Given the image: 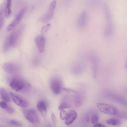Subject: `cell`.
Wrapping results in <instances>:
<instances>
[{
	"mask_svg": "<svg viewBox=\"0 0 127 127\" xmlns=\"http://www.w3.org/2000/svg\"><path fill=\"white\" fill-rule=\"evenodd\" d=\"M97 106L99 110L104 113L111 115L118 114L119 112L118 109L112 105L102 103H98Z\"/></svg>",
	"mask_w": 127,
	"mask_h": 127,
	"instance_id": "cell-1",
	"label": "cell"
},
{
	"mask_svg": "<svg viewBox=\"0 0 127 127\" xmlns=\"http://www.w3.org/2000/svg\"><path fill=\"white\" fill-rule=\"evenodd\" d=\"M23 112L25 118L30 122L33 124L39 123L40 120L39 116L36 110L34 109H24Z\"/></svg>",
	"mask_w": 127,
	"mask_h": 127,
	"instance_id": "cell-2",
	"label": "cell"
},
{
	"mask_svg": "<svg viewBox=\"0 0 127 127\" xmlns=\"http://www.w3.org/2000/svg\"><path fill=\"white\" fill-rule=\"evenodd\" d=\"M56 0H54L51 2L46 12L40 18V21L44 23H46L52 18L56 8Z\"/></svg>",
	"mask_w": 127,
	"mask_h": 127,
	"instance_id": "cell-3",
	"label": "cell"
},
{
	"mask_svg": "<svg viewBox=\"0 0 127 127\" xmlns=\"http://www.w3.org/2000/svg\"><path fill=\"white\" fill-rule=\"evenodd\" d=\"M21 33V30L20 28L14 30L8 36L11 46L16 47L18 45Z\"/></svg>",
	"mask_w": 127,
	"mask_h": 127,
	"instance_id": "cell-4",
	"label": "cell"
},
{
	"mask_svg": "<svg viewBox=\"0 0 127 127\" xmlns=\"http://www.w3.org/2000/svg\"><path fill=\"white\" fill-rule=\"evenodd\" d=\"M26 8L22 9L16 15L14 19L7 27L6 30L9 32L12 30L20 23L26 11Z\"/></svg>",
	"mask_w": 127,
	"mask_h": 127,
	"instance_id": "cell-5",
	"label": "cell"
},
{
	"mask_svg": "<svg viewBox=\"0 0 127 127\" xmlns=\"http://www.w3.org/2000/svg\"><path fill=\"white\" fill-rule=\"evenodd\" d=\"M10 95L14 102L17 105L23 107H26L29 105V103L25 99L19 95L13 93Z\"/></svg>",
	"mask_w": 127,
	"mask_h": 127,
	"instance_id": "cell-6",
	"label": "cell"
},
{
	"mask_svg": "<svg viewBox=\"0 0 127 127\" xmlns=\"http://www.w3.org/2000/svg\"><path fill=\"white\" fill-rule=\"evenodd\" d=\"M34 41L39 52H43L45 51L46 43L45 37L42 35H38L35 38Z\"/></svg>",
	"mask_w": 127,
	"mask_h": 127,
	"instance_id": "cell-7",
	"label": "cell"
},
{
	"mask_svg": "<svg viewBox=\"0 0 127 127\" xmlns=\"http://www.w3.org/2000/svg\"><path fill=\"white\" fill-rule=\"evenodd\" d=\"M24 85V82L22 79L19 78H13L11 81L10 85L13 90L18 91L21 89Z\"/></svg>",
	"mask_w": 127,
	"mask_h": 127,
	"instance_id": "cell-8",
	"label": "cell"
},
{
	"mask_svg": "<svg viewBox=\"0 0 127 127\" xmlns=\"http://www.w3.org/2000/svg\"><path fill=\"white\" fill-rule=\"evenodd\" d=\"M51 86L54 93L58 94L60 93L62 87V84L60 80L57 79H53L51 83Z\"/></svg>",
	"mask_w": 127,
	"mask_h": 127,
	"instance_id": "cell-9",
	"label": "cell"
},
{
	"mask_svg": "<svg viewBox=\"0 0 127 127\" xmlns=\"http://www.w3.org/2000/svg\"><path fill=\"white\" fill-rule=\"evenodd\" d=\"M77 117V113L75 111H70L68 113L67 117L65 120V124L67 125H70L76 119Z\"/></svg>",
	"mask_w": 127,
	"mask_h": 127,
	"instance_id": "cell-10",
	"label": "cell"
},
{
	"mask_svg": "<svg viewBox=\"0 0 127 127\" xmlns=\"http://www.w3.org/2000/svg\"><path fill=\"white\" fill-rule=\"evenodd\" d=\"M6 4L3 2L0 5V29L2 27L4 23L5 17V8Z\"/></svg>",
	"mask_w": 127,
	"mask_h": 127,
	"instance_id": "cell-11",
	"label": "cell"
},
{
	"mask_svg": "<svg viewBox=\"0 0 127 127\" xmlns=\"http://www.w3.org/2000/svg\"><path fill=\"white\" fill-rule=\"evenodd\" d=\"M37 108L43 116L45 117L47 112V107L45 102L42 101H40L37 103Z\"/></svg>",
	"mask_w": 127,
	"mask_h": 127,
	"instance_id": "cell-12",
	"label": "cell"
},
{
	"mask_svg": "<svg viewBox=\"0 0 127 127\" xmlns=\"http://www.w3.org/2000/svg\"><path fill=\"white\" fill-rule=\"evenodd\" d=\"M0 95L4 101L9 102L11 100L9 95L7 91L3 88H0Z\"/></svg>",
	"mask_w": 127,
	"mask_h": 127,
	"instance_id": "cell-13",
	"label": "cell"
},
{
	"mask_svg": "<svg viewBox=\"0 0 127 127\" xmlns=\"http://www.w3.org/2000/svg\"><path fill=\"white\" fill-rule=\"evenodd\" d=\"M11 1L7 0L5 8V16L7 17L10 16L11 14Z\"/></svg>",
	"mask_w": 127,
	"mask_h": 127,
	"instance_id": "cell-14",
	"label": "cell"
},
{
	"mask_svg": "<svg viewBox=\"0 0 127 127\" xmlns=\"http://www.w3.org/2000/svg\"><path fill=\"white\" fill-rule=\"evenodd\" d=\"M4 69L7 72L12 73L15 71L16 68L13 64L10 63H6L3 65Z\"/></svg>",
	"mask_w": 127,
	"mask_h": 127,
	"instance_id": "cell-15",
	"label": "cell"
},
{
	"mask_svg": "<svg viewBox=\"0 0 127 127\" xmlns=\"http://www.w3.org/2000/svg\"><path fill=\"white\" fill-rule=\"evenodd\" d=\"M106 123L109 125L116 126L120 125L121 124V121L117 119L111 118L107 120Z\"/></svg>",
	"mask_w": 127,
	"mask_h": 127,
	"instance_id": "cell-16",
	"label": "cell"
},
{
	"mask_svg": "<svg viewBox=\"0 0 127 127\" xmlns=\"http://www.w3.org/2000/svg\"><path fill=\"white\" fill-rule=\"evenodd\" d=\"M11 46L9 36H8L5 40L3 44V49L4 51L5 52L7 51Z\"/></svg>",
	"mask_w": 127,
	"mask_h": 127,
	"instance_id": "cell-17",
	"label": "cell"
},
{
	"mask_svg": "<svg viewBox=\"0 0 127 127\" xmlns=\"http://www.w3.org/2000/svg\"><path fill=\"white\" fill-rule=\"evenodd\" d=\"M86 14L84 12L81 15L80 17L79 23L81 27L84 26L86 24Z\"/></svg>",
	"mask_w": 127,
	"mask_h": 127,
	"instance_id": "cell-18",
	"label": "cell"
},
{
	"mask_svg": "<svg viewBox=\"0 0 127 127\" xmlns=\"http://www.w3.org/2000/svg\"><path fill=\"white\" fill-rule=\"evenodd\" d=\"M51 27L50 24H48L43 27L41 29V34L42 35L46 33L49 30Z\"/></svg>",
	"mask_w": 127,
	"mask_h": 127,
	"instance_id": "cell-19",
	"label": "cell"
},
{
	"mask_svg": "<svg viewBox=\"0 0 127 127\" xmlns=\"http://www.w3.org/2000/svg\"><path fill=\"white\" fill-rule=\"evenodd\" d=\"M60 114V118L63 120H65L68 115V113L63 110H61Z\"/></svg>",
	"mask_w": 127,
	"mask_h": 127,
	"instance_id": "cell-20",
	"label": "cell"
},
{
	"mask_svg": "<svg viewBox=\"0 0 127 127\" xmlns=\"http://www.w3.org/2000/svg\"><path fill=\"white\" fill-rule=\"evenodd\" d=\"M70 107V106L67 103L65 102H63L61 103L59 106L58 109L59 110H62Z\"/></svg>",
	"mask_w": 127,
	"mask_h": 127,
	"instance_id": "cell-21",
	"label": "cell"
},
{
	"mask_svg": "<svg viewBox=\"0 0 127 127\" xmlns=\"http://www.w3.org/2000/svg\"><path fill=\"white\" fill-rule=\"evenodd\" d=\"M8 123L12 125L17 126L21 127L22 126L21 123L18 121L15 120H10L9 121Z\"/></svg>",
	"mask_w": 127,
	"mask_h": 127,
	"instance_id": "cell-22",
	"label": "cell"
},
{
	"mask_svg": "<svg viewBox=\"0 0 127 127\" xmlns=\"http://www.w3.org/2000/svg\"><path fill=\"white\" fill-rule=\"evenodd\" d=\"M98 117L96 115H93L91 118V122L93 124L96 123L98 121Z\"/></svg>",
	"mask_w": 127,
	"mask_h": 127,
	"instance_id": "cell-23",
	"label": "cell"
},
{
	"mask_svg": "<svg viewBox=\"0 0 127 127\" xmlns=\"http://www.w3.org/2000/svg\"><path fill=\"white\" fill-rule=\"evenodd\" d=\"M8 106L6 102L2 101L0 102V107L2 108L6 109Z\"/></svg>",
	"mask_w": 127,
	"mask_h": 127,
	"instance_id": "cell-24",
	"label": "cell"
},
{
	"mask_svg": "<svg viewBox=\"0 0 127 127\" xmlns=\"http://www.w3.org/2000/svg\"><path fill=\"white\" fill-rule=\"evenodd\" d=\"M63 89L65 92L67 93H75L77 91L72 89L66 88H63Z\"/></svg>",
	"mask_w": 127,
	"mask_h": 127,
	"instance_id": "cell-25",
	"label": "cell"
},
{
	"mask_svg": "<svg viewBox=\"0 0 127 127\" xmlns=\"http://www.w3.org/2000/svg\"><path fill=\"white\" fill-rule=\"evenodd\" d=\"M5 110L8 113H12L14 112L13 109L11 107L9 106Z\"/></svg>",
	"mask_w": 127,
	"mask_h": 127,
	"instance_id": "cell-26",
	"label": "cell"
},
{
	"mask_svg": "<svg viewBox=\"0 0 127 127\" xmlns=\"http://www.w3.org/2000/svg\"><path fill=\"white\" fill-rule=\"evenodd\" d=\"M51 118L53 122L54 123H56V117L54 114L52 113L51 115Z\"/></svg>",
	"mask_w": 127,
	"mask_h": 127,
	"instance_id": "cell-27",
	"label": "cell"
},
{
	"mask_svg": "<svg viewBox=\"0 0 127 127\" xmlns=\"http://www.w3.org/2000/svg\"><path fill=\"white\" fill-rule=\"evenodd\" d=\"M93 127H105L102 124H98L95 125Z\"/></svg>",
	"mask_w": 127,
	"mask_h": 127,
	"instance_id": "cell-28",
	"label": "cell"
},
{
	"mask_svg": "<svg viewBox=\"0 0 127 127\" xmlns=\"http://www.w3.org/2000/svg\"></svg>",
	"mask_w": 127,
	"mask_h": 127,
	"instance_id": "cell-29",
	"label": "cell"
}]
</instances>
